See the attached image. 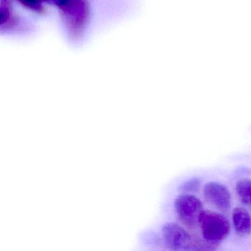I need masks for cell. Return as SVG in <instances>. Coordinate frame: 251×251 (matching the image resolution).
Returning a JSON list of instances; mask_svg holds the SVG:
<instances>
[{"mask_svg": "<svg viewBox=\"0 0 251 251\" xmlns=\"http://www.w3.org/2000/svg\"><path fill=\"white\" fill-rule=\"evenodd\" d=\"M60 11L70 37L78 40L83 36L89 20L88 0H69Z\"/></svg>", "mask_w": 251, "mask_h": 251, "instance_id": "6da1fadb", "label": "cell"}, {"mask_svg": "<svg viewBox=\"0 0 251 251\" xmlns=\"http://www.w3.org/2000/svg\"><path fill=\"white\" fill-rule=\"evenodd\" d=\"M199 224L202 236L211 245L220 243L230 233V226L228 220L218 213L202 211L200 216Z\"/></svg>", "mask_w": 251, "mask_h": 251, "instance_id": "7a4b0ae2", "label": "cell"}, {"mask_svg": "<svg viewBox=\"0 0 251 251\" xmlns=\"http://www.w3.org/2000/svg\"><path fill=\"white\" fill-rule=\"evenodd\" d=\"M175 208L179 219L189 227H195L199 223L200 216L203 211L201 201L190 195L177 197Z\"/></svg>", "mask_w": 251, "mask_h": 251, "instance_id": "3957f363", "label": "cell"}, {"mask_svg": "<svg viewBox=\"0 0 251 251\" xmlns=\"http://www.w3.org/2000/svg\"><path fill=\"white\" fill-rule=\"evenodd\" d=\"M205 201L222 211H227L230 207V195L228 189L221 183L210 182L204 187Z\"/></svg>", "mask_w": 251, "mask_h": 251, "instance_id": "277c9868", "label": "cell"}, {"mask_svg": "<svg viewBox=\"0 0 251 251\" xmlns=\"http://www.w3.org/2000/svg\"><path fill=\"white\" fill-rule=\"evenodd\" d=\"M163 237L166 245L173 250H187L190 245L189 233L176 223H167L163 227Z\"/></svg>", "mask_w": 251, "mask_h": 251, "instance_id": "5b68a950", "label": "cell"}, {"mask_svg": "<svg viewBox=\"0 0 251 251\" xmlns=\"http://www.w3.org/2000/svg\"><path fill=\"white\" fill-rule=\"evenodd\" d=\"M233 223L235 230L242 237L249 236L251 233V217L244 208H236L233 211Z\"/></svg>", "mask_w": 251, "mask_h": 251, "instance_id": "8992f818", "label": "cell"}, {"mask_svg": "<svg viewBox=\"0 0 251 251\" xmlns=\"http://www.w3.org/2000/svg\"><path fill=\"white\" fill-rule=\"evenodd\" d=\"M1 28L8 30L16 25L17 18L11 9V0H1Z\"/></svg>", "mask_w": 251, "mask_h": 251, "instance_id": "52a82bcc", "label": "cell"}, {"mask_svg": "<svg viewBox=\"0 0 251 251\" xmlns=\"http://www.w3.org/2000/svg\"><path fill=\"white\" fill-rule=\"evenodd\" d=\"M236 190L241 201L251 209V180H239L236 184Z\"/></svg>", "mask_w": 251, "mask_h": 251, "instance_id": "ba28073f", "label": "cell"}, {"mask_svg": "<svg viewBox=\"0 0 251 251\" xmlns=\"http://www.w3.org/2000/svg\"><path fill=\"white\" fill-rule=\"evenodd\" d=\"M18 1L23 6L35 12H43V2H45V0H18Z\"/></svg>", "mask_w": 251, "mask_h": 251, "instance_id": "9c48e42d", "label": "cell"}, {"mask_svg": "<svg viewBox=\"0 0 251 251\" xmlns=\"http://www.w3.org/2000/svg\"><path fill=\"white\" fill-rule=\"evenodd\" d=\"M200 186H201V180L198 178H192L185 182L180 189L183 192H193L198 190Z\"/></svg>", "mask_w": 251, "mask_h": 251, "instance_id": "30bf717a", "label": "cell"}, {"mask_svg": "<svg viewBox=\"0 0 251 251\" xmlns=\"http://www.w3.org/2000/svg\"><path fill=\"white\" fill-rule=\"evenodd\" d=\"M68 1L69 0H45V2L50 4V5L58 7L59 9L65 6L66 4L68 2Z\"/></svg>", "mask_w": 251, "mask_h": 251, "instance_id": "8fae6325", "label": "cell"}]
</instances>
